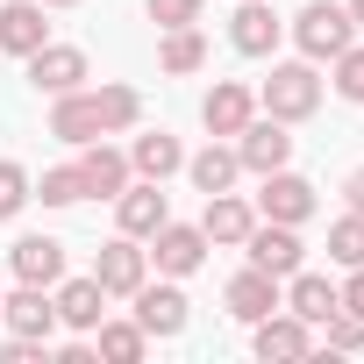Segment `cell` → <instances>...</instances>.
<instances>
[{
  "label": "cell",
  "instance_id": "obj_8",
  "mask_svg": "<svg viewBox=\"0 0 364 364\" xmlns=\"http://www.w3.org/2000/svg\"><path fill=\"white\" fill-rule=\"evenodd\" d=\"M22 65H29V86L50 93V100H58V93H79V86L93 79V65H86L79 43H43V50H29Z\"/></svg>",
  "mask_w": 364,
  "mask_h": 364
},
{
  "label": "cell",
  "instance_id": "obj_24",
  "mask_svg": "<svg viewBox=\"0 0 364 364\" xmlns=\"http://www.w3.org/2000/svg\"><path fill=\"white\" fill-rule=\"evenodd\" d=\"M286 307H293V314H300L307 328H321V321L336 314V286H328L321 272H307V264H300V272L286 279Z\"/></svg>",
  "mask_w": 364,
  "mask_h": 364
},
{
  "label": "cell",
  "instance_id": "obj_17",
  "mask_svg": "<svg viewBox=\"0 0 364 364\" xmlns=\"http://www.w3.org/2000/svg\"><path fill=\"white\" fill-rule=\"evenodd\" d=\"M257 229V208L243 200V193H208V208H200V236L208 243H222V250H243V236Z\"/></svg>",
  "mask_w": 364,
  "mask_h": 364
},
{
  "label": "cell",
  "instance_id": "obj_19",
  "mask_svg": "<svg viewBox=\"0 0 364 364\" xmlns=\"http://www.w3.org/2000/svg\"><path fill=\"white\" fill-rule=\"evenodd\" d=\"M50 43V22H43V0H8L0 8V50L8 58H29Z\"/></svg>",
  "mask_w": 364,
  "mask_h": 364
},
{
  "label": "cell",
  "instance_id": "obj_39",
  "mask_svg": "<svg viewBox=\"0 0 364 364\" xmlns=\"http://www.w3.org/2000/svg\"><path fill=\"white\" fill-rule=\"evenodd\" d=\"M0 307H8V286H0Z\"/></svg>",
  "mask_w": 364,
  "mask_h": 364
},
{
  "label": "cell",
  "instance_id": "obj_13",
  "mask_svg": "<svg viewBox=\"0 0 364 364\" xmlns=\"http://www.w3.org/2000/svg\"><path fill=\"white\" fill-rule=\"evenodd\" d=\"M222 307H229L236 321H264L272 307H286V279H272V272H257V264H243V272L229 279V293H222Z\"/></svg>",
  "mask_w": 364,
  "mask_h": 364
},
{
  "label": "cell",
  "instance_id": "obj_22",
  "mask_svg": "<svg viewBox=\"0 0 364 364\" xmlns=\"http://www.w3.org/2000/svg\"><path fill=\"white\" fill-rule=\"evenodd\" d=\"M50 136H58V143H72V150L100 136V107H93V93H86V86L50 100Z\"/></svg>",
  "mask_w": 364,
  "mask_h": 364
},
{
  "label": "cell",
  "instance_id": "obj_38",
  "mask_svg": "<svg viewBox=\"0 0 364 364\" xmlns=\"http://www.w3.org/2000/svg\"><path fill=\"white\" fill-rule=\"evenodd\" d=\"M43 8H79V0H43Z\"/></svg>",
  "mask_w": 364,
  "mask_h": 364
},
{
  "label": "cell",
  "instance_id": "obj_25",
  "mask_svg": "<svg viewBox=\"0 0 364 364\" xmlns=\"http://www.w3.org/2000/svg\"><path fill=\"white\" fill-rule=\"evenodd\" d=\"M157 65H164L171 79L200 72V65H208V36H200V22H186V29H164V36H157Z\"/></svg>",
  "mask_w": 364,
  "mask_h": 364
},
{
  "label": "cell",
  "instance_id": "obj_20",
  "mask_svg": "<svg viewBox=\"0 0 364 364\" xmlns=\"http://www.w3.org/2000/svg\"><path fill=\"white\" fill-rule=\"evenodd\" d=\"M8 272H15L22 286H58V279H65V243H58V236H22V243L8 250Z\"/></svg>",
  "mask_w": 364,
  "mask_h": 364
},
{
  "label": "cell",
  "instance_id": "obj_5",
  "mask_svg": "<svg viewBox=\"0 0 364 364\" xmlns=\"http://www.w3.org/2000/svg\"><path fill=\"white\" fill-rule=\"evenodd\" d=\"M236 157H243V171H279V164H293V122H272V114H250L236 136Z\"/></svg>",
  "mask_w": 364,
  "mask_h": 364
},
{
  "label": "cell",
  "instance_id": "obj_37",
  "mask_svg": "<svg viewBox=\"0 0 364 364\" xmlns=\"http://www.w3.org/2000/svg\"><path fill=\"white\" fill-rule=\"evenodd\" d=\"M343 8H350V22H357V29H364V0H343Z\"/></svg>",
  "mask_w": 364,
  "mask_h": 364
},
{
  "label": "cell",
  "instance_id": "obj_35",
  "mask_svg": "<svg viewBox=\"0 0 364 364\" xmlns=\"http://www.w3.org/2000/svg\"><path fill=\"white\" fill-rule=\"evenodd\" d=\"M343 200H350V215H364V164L343 178Z\"/></svg>",
  "mask_w": 364,
  "mask_h": 364
},
{
  "label": "cell",
  "instance_id": "obj_6",
  "mask_svg": "<svg viewBox=\"0 0 364 364\" xmlns=\"http://www.w3.org/2000/svg\"><path fill=\"white\" fill-rule=\"evenodd\" d=\"M250 208H257V222H293V229H300V222L321 208V193L307 186L293 164H279V171H264V193H257Z\"/></svg>",
  "mask_w": 364,
  "mask_h": 364
},
{
  "label": "cell",
  "instance_id": "obj_15",
  "mask_svg": "<svg viewBox=\"0 0 364 364\" xmlns=\"http://www.w3.org/2000/svg\"><path fill=\"white\" fill-rule=\"evenodd\" d=\"M279 36H286V22L272 15V0H236V15H229V43H236L243 58H272Z\"/></svg>",
  "mask_w": 364,
  "mask_h": 364
},
{
  "label": "cell",
  "instance_id": "obj_3",
  "mask_svg": "<svg viewBox=\"0 0 364 364\" xmlns=\"http://www.w3.org/2000/svg\"><path fill=\"white\" fill-rule=\"evenodd\" d=\"M93 279H100V293H107V300H129V293L150 279V250H143L136 236H122V229H114V236L93 250Z\"/></svg>",
  "mask_w": 364,
  "mask_h": 364
},
{
  "label": "cell",
  "instance_id": "obj_9",
  "mask_svg": "<svg viewBox=\"0 0 364 364\" xmlns=\"http://www.w3.org/2000/svg\"><path fill=\"white\" fill-rule=\"evenodd\" d=\"M150 264H157V279H193V272L208 264L200 222H164V229L150 236Z\"/></svg>",
  "mask_w": 364,
  "mask_h": 364
},
{
  "label": "cell",
  "instance_id": "obj_7",
  "mask_svg": "<svg viewBox=\"0 0 364 364\" xmlns=\"http://www.w3.org/2000/svg\"><path fill=\"white\" fill-rule=\"evenodd\" d=\"M164 222H171V200H164V186H157V178H129V186L114 193V229H122V236L150 243Z\"/></svg>",
  "mask_w": 364,
  "mask_h": 364
},
{
  "label": "cell",
  "instance_id": "obj_33",
  "mask_svg": "<svg viewBox=\"0 0 364 364\" xmlns=\"http://www.w3.org/2000/svg\"><path fill=\"white\" fill-rule=\"evenodd\" d=\"M321 336H328V350H364V321H357V314H343V307L321 321Z\"/></svg>",
  "mask_w": 364,
  "mask_h": 364
},
{
  "label": "cell",
  "instance_id": "obj_28",
  "mask_svg": "<svg viewBox=\"0 0 364 364\" xmlns=\"http://www.w3.org/2000/svg\"><path fill=\"white\" fill-rule=\"evenodd\" d=\"M29 200H43V208H79V200H86V186H79V164H58V171H43L36 186H29Z\"/></svg>",
  "mask_w": 364,
  "mask_h": 364
},
{
  "label": "cell",
  "instance_id": "obj_36",
  "mask_svg": "<svg viewBox=\"0 0 364 364\" xmlns=\"http://www.w3.org/2000/svg\"><path fill=\"white\" fill-rule=\"evenodd\" d=\"M58 364H93V343H79V336H72V343H58Z\"/></svg>",
  "mask_w": 364,
  "mask_h": 364
},
{
  "label": "cell",
  "instance_id": "obj_10",
  "mask_svg": "<svg viewBox=\"0 0 364 364\" xmlns=\"http://www.w3.org/2000/svg\"><path fill=\"white\" fill-rule=\"evenodd\" d=\"M243 250H250V264L272 272V279H293V272L307 264V243H300L293 222H257V229L243 236Z\"/></svg>",
  "mask_w": 364,
  "mask_h": 364
},
{
  "label": "cell",
  "instance_id": "obj_12",
  "mask_svg": "<svg viewBox=\"0 0 364 364\" xmlns=\"http://www.w3.org/2000/svg\"><path fill=\"white\" fill-rule=\"evenodd\" d=\"M129 150H114V143H79V186H86V200H114L122 186H129Z\"/></svg>",
  "mask_w": 364,
  "mask_h": 364
},
{
  "label": "cell",
  "instance_id": "obj_29",
  "mask_svg": "<svg viewBox=\"0 0 364 364\" xmlns=\"http://www.w3.org/2000/svg\"><path fill=\"white\" fill-rule=\"evenodd\" d=\"M328 257L350 272V264H364V215H343V222H328Z\"/></svg>",
  "mask_w": 364,
  "mask_h": 364
},
{
  "label": "cell",
  "instance_id": "obj_23",
  "mask_svg": "<svg viewBox=\"0 0 364 364\" xmlns=\"http://www.w3.org/2000/svg\"><path fill=\"white\" fill-rule=\"evenodd\" d=\"M186 178L200 193H236V178H243V157H236V143H208L200 157H186Z\"/></svg>",
  "mask_w": 364,
  "mask_h": 364
},
{
  "label": "cell",
  "instance_id": "obj_27",
  "mask_svg": "<svg viewBox=\"0 0 364 364\" xmlns=\"http://www.w3.org/2000/svg\"><path fill=\"white\" fill-rule=\"evenodd\" d=\"M150 350V336H143V321L129 314V321H107L100 314V328H93V357H107V364H136Z\"/></svg>",
  "mask_w": 364,
  "mask_h": 364
},
{
  "label": "cell",
  "instance_id": "obj_2",
  "mask_svg": "<svg viewBox=\"0 0 364 364\" xmlns=\"http://www.w3.org/2000/svg\"><path fill=\"white\" fill-rule=\"evenodd\" d=\"M257 107H264L272 122H307V114L321 107V72H314L307 58H286V65H272V79L257 86Z\"/></svg>",
  "mask_w": 364,
  "mask_h": 364
},
{
  "label": "cell",
  "instance_id": "obj_32",
  "mask_svg": "<svg viewBox=\"0 0 364 364\" xmlns=\"http://www.w3.org/2000/svg\"><path fill=\"white\" fill-rule=\"evenodd\" d=\"M143 15H150L157 29H186V22L208 15V0H143Z\"/></svg>",
  "mask_w": 364,
  "mask_h": 364
},
{
  "label": "cell",
  "instance_id": "obj_31",
  "mask_svg": "<svg viewBox=\"0 0 364 364\" xmlns=\"http://www.w3.org/2000/svg\"><path fill=\"white\" fill-rule=\"evenodd\" d=\"M328 65H336V100H357V107H364V43L336 50Z\"/></svg>",
  "mask_w": 364,
  "mask_h": 364
},
{
  "label": "cell",
  "instance_id": "obj_21",
  "mask_svg": "<svg viewBox=\"0 0 364 364\" xmlns=\"http://www.w3.org/2000/svg\"><path fill=\"white\" fill-rule=\"evenodd\" d=\"M129 171H136V178H157V186H164L171 171H186V143L164 136V129H143V136L129 143Z\"/></svg>",
  "mask_w": 364,
  "mask_h": 364
},
{
  "label": "cell",
  "instance_id": "obj_18",
  "mask_svg": "<svg viewBox=\"0 0 364 364\" xmlns=\"http://www.w3.org/2000/svg\"><path fill=\"white\" fill-rule=\"evenodd\" d=\"M250 114H257V93H250L243 79H215V86H208V100H200V122H208V136H236Z\"/></svg>",
  "mask_w": 364,
  "mask_h": 364
},
{
  "label": "cell",
  "instance_id": "obj_14",
  "mask_svg": "<svg viewBox=\"0 0 364 364\" xmlns=\"http://www.w3.org/2000/svg\"><path fill=\"white\" fill-rule=\"evenodd\" d=\"M50 300H58V328H72V336H93L100 314H107V293H100L93 272H86V279H58Z\"/></svg>",
  "mask_w": 364,
  "mask_h": 364
},
{
  "label": "cell",
  "instance_id": "obj_1",
  "mask_svg": "<svg viewBox=\"0 0 364 364\" xmlns=\"http://www.w3.org/2000/svg\"><path fill=\"white\" fill-rule=\"evenodd\" d=\"M286 29H293V43H300V58H307V65H328L336 50H350V43H357V22H350L343 0H307V8H300Z\"/></svg>",
  "mask_w": 364,
  "mask_h": 364
},
{
  "label": "cell",
  "instance_id": "obj_34",
  "mask_svg": "<svg viewBox=\"0 0 364 364\" xmlns=\"http://www.w3.org/2000/svg\"><path fill=\"white\" fill-rule=\"evenodd\" d=\"M336 307H343V314H357V321H364V264H350V279H343V286H336Z\"/></svg>",
  "mask_w": 364,
  "mask_h": 364
},
{
  "label": "cell",
  "instance_id": "obj_30",
  "mask_svg": "<svg viewBox=\"0 0 364 364\" xmlns=\"http://www.w3.org/2000/svg\"><path fill=\"white\" fill-rule=\"evenodd\" d=\"M29 186H36V178H29L15 157H0V222H15V215L29 208Z\"/></svg>",
  "mask_w": 364,
  "mask_h": 364
},
{
  "label": "cell",
  "instance_id": "obj_16",
  "mask_svg": "<svg viewBox=\"0 0 364 364\" xmlns=\"http://www.w3.org/2000/svg\"><path fill=\"white\" fill-rule=\"evenodd\" d=\"M0 321H8L15 336L50 343V336H58V300H50V286H22V279H15V293H8V307H0Z\"/></svg>",
  "mask_w": 364,
  "mask_h": 364
},
{
  "label": "cell",
  "instance_id": "obj_4",
  "mask_svg": "<svg viewBox=\"0 0 364 364\" xmlns=\"http://www.w3.org/2000/svg\"><path fill=\"white\" fill-rule=\"evenodd\" d=\"M129 300H136V321H143V336H150V343L186 336V321H193V300L178 293V279H164V286H150V279H143Z\"/></svg>",
  "mask_w": 364,
  "mask_h": 364
},
{
  "label": "cell",
  "instance_id": "obj_11",
  "mask_svg": "<svg viewBox=\"0 0 364 364\" xmlns=\"http://www.w3.org/2000/svg\"><path fill=\"white\" fill-rule=\"evenodd\" d=\"M250 350H257L264 364H272V357L286 364V357H307V350H314V328H307L293 307H272L264 321H250Z\"/></svg>",
  "mask_w": 364,
  "mask_h": 364
},
{
  "label": "cell",
  "instance_id": "obj_26",
  "mask_svg": "<svg viewBox=\"0 0 364 364\" xmlns=\"http://www.w3.org/2000/svg\"><path fill=\"white\" fill-rule=\"evenodd\" d=\"M93 107H100V136H129L136 122H143V93L136 86H93Z\"/></svg>",
  "mask_w": 364,
  "mask_h": 364
}]
</instances>
